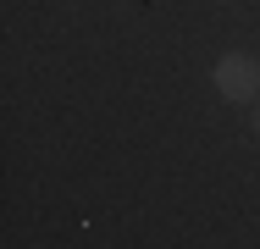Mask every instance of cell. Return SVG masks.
<instances>
[{"label":"cell","mask_w":260,"mask_h":249,"mask_svg":"<svg viewBox=\"0 0 260 249\" xmlns=\"http://www.w3.org/2000/svg\"><path fill=\"white\" fill-rule=\"evenodd\" d=\"M210 83L221 89V100H233V105H255V100H260V61L244 55V50H233V55L216 61Z\"/></svg>","instance_id":"cell-1"},{"label":"cell","mask_w":260,"mask_h":249,"mask_svg":"<svg viewBox=\"0 0 260 249\" xmlns=\"http://www.w3.org/2000/svg\"><path fill=\"white\" fill-rule=\"evenodd\" d=\"M255 139H260V111H255Z\"/></svg>","instance_id":"cell-2"}]
</instances>
